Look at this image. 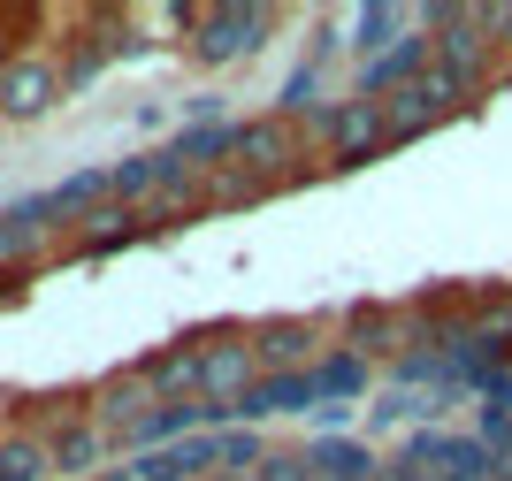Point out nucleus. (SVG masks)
<instances>
[{
    "label": "nucleus",
    "mask_w": 512,
    "mask_h": 481,
    "mask_svg": "<svg viewBox=\"0 0 512 481\" xmlns=\"http://www.w3.org/2000/svg\"><path fill=\"white\" fill-rule=\"evenodd\" d=\"M306 466H314V481H375L383 474V459L352 436H321L314 451H306Z\"/></svg>",
    "instance_id": "obj_12"
},
{
    "label": "nucleus",
    "mask_w": 512,
    "mask_h": 481,
    "mask_svg": "<svg viewBox=\"0 0 512 481\" xmlns=\"http://www.w3.org/2000/svg\"><path fill=\"white\" fill-rule=\"evenodd\" d=\"M260 481H314V466H306V451H268Z\"/></svg>",
    "instance_id": "obj_17"
},
{
    "label": "nucleus",
    "mask_w": 512,
    "mask_h": 481,
    "mask_svg": "<svg viewBox=\"0 0 512 481\" xmlns=\"http://www.w3.org/2000/svg\"><path fill=\"white\" fill-rule=\"evenodd\" d=\"M62 100H69V77H62L54 54L23 46V54L0 62V123H39V115H54Z\"/></svg>",
    "instance_id": "obj_1"
},
{
    "label": "nucleus",
    "mask_w": 512,
    "mask_h": 481,
    "mask_svg": "<svg viewBox=\"0 0 512 481\" xmlns=\"http://www.w3.org/2000/svg\"><path fill=\"white\" fill-rule=\"evenodd\" d=\"M0 62H8V54H0Z\"/></svg>",
    "instance_id": "obj_23"
},
{
    "label": "nucleus",
    "mask_w": 512,
    "mask_h": 481,
    "mask_svg": "<svg viewBox=\"0 0 512 481\" xmlns=\"http://www.w3.org/2000/svg\"><path fill=\"white\" fill-rule=\"evenodd\" d=\"M306 405H321L314 367H306V375H260V390L237 405V420H276V413H306Z\"/></svg>",
    "instance_id": "obj_11"
},
{
    "label": "nucleus",
    "mask_w": 512,
    "mask_h": 481,
    "mask_svg": "<svg viewBox=\"0 0 512 481\" xmlns=\"http://www.w3.org/2000/svg\"><path fill=\"white\" fill-rule=\"evenodd\" d=\"M85 413H92V428H107V436H115V443L130 451V443H138V428H146V420L161 413V398H153V382L138 375V367H130V375H107L100 390H92V398H85Z\"/></svg>",
    "instance_id": "obj_6"
},
{
    "label": "nucleus",
    "mask_w": 512,
    "mask_h": 481,
    "mask_svg": "<svg viewBox=\"0 0 512 481\" xmlns=\"http://www.w3.org/2000/svg\"><path fill=\"white\" fill-rule=\"evenodd\" d=\"M299 161H306V146H299V130L283 123V115H268V123H237V146H230V161L222 168H245L253 184H291L299 176Z\"/></svg>",
    "instance_id": "obj_5"
},
{
    "label": "nucleus",
    "mask_w": 512,
    "mask_h": 481,
    "mask_svg": "<svg viewBox=\"0 0 512 481\" xmlns=\"http://www.w3.org/2000/svg\"><path fill=\"white\" fill-rule=\"evenodd\" d=\"M23 291V268H0V298H16Z\"/></svg>",
    "instance_id": "obj_20"
},
{
    "label": "nucleus",
    "mask_w": 512,
    "mask_h": 481,
    "mask_svg": "<svg viewBox=\"0 0 512 481\" xmlns=\"http://www.w3.org/2000/svg\"><path fill=\"white\" fill-rule=\"evenodd\" d=\"M46 474H54V451H46V436H31V428L0 436V481H46Z\"/></svg>",
    "instance_id": "obj_15"
},
{
    "label": "nucleus",
    "mask_w": 512,
    "mask_h": 481,
    "mask_svg": "<svg viewBox=\"0 0 512 481\" xmlns=\"http://www.w3.org/2000/svg\"><path fill=\"white\" fill-rule=\"evenodd\" d=\"M100 481H130V474H123V466H115V474H100Z\"/></svg>",
    "instance_id": "obj_21"
},
{
    "label": "nucleus",
    "mask_w": 512,
    "mask_h": 481,
    "mask_svg": "<svg viewBox=\"0 0 512 481\" xmlns=\"http://www.w3.org/2000/svg\"><path fill=\"white\" fill-rule=\"evenodd\" d=\"M260 375H268V367H260V352H253V329L245 336H207V344H199V398L222 405L230 420H237V405L260 390Z\"/></svg>",
    "instance_id": "obj_3"
},
{
    "label": "nucleus",
    "mask_w": 512,
    "mask_h": 481,
    "mask_svg": "<svg viewBox=\"0 0 512 481\" xmlns=\"http://www.w3.org/2000/svg\"><path fill=\"white\" fill-rule=\"evenodd\" d=\"M207 481H260V466H222V474H207Z\"/></svg>",
    "instance_id": "obj_19"
},
{
    "label": "nucleus",
    "mask_w": 512,
    "mask_h": 481,
    "mask_svg": "<svg viewBox=\"0 0 512 481\" xmlns=\"http://www.w3.org/2000/svg\"><path fill=\"white\" fill-rule=\"evenodd\" d=\"M321 138H329V161L352 168V161H375V153L390 146V115L383 100H344L321 115Z\"/></svg>",
    "instance_id": "obj_7"
},
{
    "label": "nucleus",
    "mask_w": 512,
    "mask_h": 481,
    "mask_svg": "<svg viewBox=\"0 0 512 481\" xmlns=\"http://www.w3.org/2000/svg\"><path fill=\"white\" fill-rule=\"evenodd\" d=\"M153 222H146V207H115V199H107V207H92L85 222H77V245L85 252H115V245H130V237H146Z\"/></svg>",
    "instance_id": "obj_13"
},
{
    "label": "nucleus",
    "mask_w": 512,
    "mask_h": 481,
    "mask_svg": "<svg viewBox=\"0 0 512 481\" xmlns=\"http://www.w3.org/2000/svg\"><path fill=\"white\" fill-rule=\"evenodd\" d=\"M398 23H406V8H360V31H367L360 46H375L383 31H398Z\"/></svg>",
    "instance_id": "obj_18"
},
{
    "label": "nucleus",
    "mask_w": 512,
    "mask_h": 481,
    "mask_svg": "<svg viewBox=\"0 0 512 481\" xmlns=\"http://www.w3.org/2000/svg\"><path fill=\"white\" fill-rule=\"evenodd\" d=\"M375 481H406V474H390V466H383V474H375Z\"/></svg>",
    "instance_id": "obj_22"
},
{
    "label": "nucleus",
    "mask_w": 512,
    "mask_h": 481,
    "mask_svg": "<svg viewBox=\"0 0 512 481\" xmlns=\"http://www.w3.org/2000/svg\"><path fill=\"white\" fill-rule=\"evenodd\" d=\"M467 92H474L467 77H451L444 62H428L421 77L406 84V92H390V100H383V115H390V138H421L428 123L459 115V107H467Z\"/></svg>",
    "instance_id": "obj_4"
},
{
    "label": "nucleus",
    "mask_w": 512,
    "mask_h": 481,
    "mask_svg": "<svg viewBox=\"0 0 512 481\" xmlns=\"http://www.w3.org/2000/svg\"><path fill=\"white\" fill-rule=\"evenodd\" d=\"M253 352L268 375H306L321 352V321H299V314H283V321H260L253 329Z\"/></svg>",
    "instance_id": "obj_8"
},
{
    "label": "nucleus",
    "mask_w": 512,
    "mask_h": 481,
    "mask_svg": "<svg viewBox=\"0 0 512 481\" xmlns=\"http://www.w3.org/2000/svg\"><path fill=\"white\" fill-rule=\"evenodd\" d=\"M344 352H360V359H375V352H398V314L390 306H375V298H352V314H344Z\"/></svg>",
    "instance_id": "obj_14"
},
{
    "label": "nucleus",
    "mask_w": 512,
    "mask_h": 481,
    "mask_svg": "<svg viewBox=\"0 0 512 481\" xmlns=\"http://www.w3.org/2000/svg\"><path fill=\"white\" fill-rule=\"evenodd\" d=\"M360 382H367V359L360 352H321L314 359V390H321V398H352Z\"/></svg>",
    "instance_id": "obj_16"
},
{
    "label": "nucleus",
    "mask_w": 512,
    "mask_h": 481,
    "mask_svg": "<svg viewBox=\"0 0 512 481\" xmlns=\"http://www.w3.org/2000/svg\"><path fill=\"white\" fill-rule=\"evenodd\" d=\"M138 375L153 382V398H161V405H192V398H199V336H192V344H169V352H153Z\"/></svg>",
    "instance_id": "obj_10"
},
{
    "label": "nucleus",
    "mask_w": 512,
    "mask_h": 481,
    "mask_svg": "<svg viewBox=\"0 0 512 481\" xmlns=\"http://www.w3.org/2000/svg\"><path fill=\"white\" fill-rule=\"evenodd\" d=\"M268 31H276V8H260V0H222V8H199L192 54L207 69H222V62H237V54L268 46Z\"/></svg>",
    "instance_id": "obj_2"
},
{
    "label": "nucleus",
    "mask_w": 512,
    "mask_h": 481,
    "mask_svg": "<svg viewBox=\"0 0 512 481\" xmlns=\"http://www.w3.org/2000/svg\"><path fill=\"white\" fill-rule=\"evenodd\" d=\"M46 451H54V474L85 481V474H100V459L115 451V436H107V428H92V413H85V420H62V428L46 436Z\"/></svg>",
    "instance_id": "obj_9"
}]
</instances>
